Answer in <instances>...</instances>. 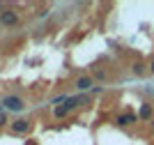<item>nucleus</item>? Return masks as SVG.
I'll return each instance as SVG.
<instances>
[{"instance_id":"1","label":"nucleus","mask_w":154,"mask_h":145,"mask_svg":"<svg viewBox=\"0 0 154 145\" xmlns=\"http://www.w3.org/2000/svg\"><path fill=\"white\" fill-rule=\"evenodd\" d=\"M2 108L7 113H21V111H26V99L19 95H5L2 97Z\"/></svg>"},{"instance_id":"2","label":"nucleus","mask_w":154,"mask_h":145,"mask_svg":"<svg viewBox=\"0 0 154 145\" xmlns=\"http://www.w3.org/2000/svg\"><path fill=\"white\" fill-rule=\"evenodd\" d=\"M30 129H32V122L26 120V118H16V120L9 122V131L16 134V136H26Z\"/></svg>"},{"instance_id":"3","label":"nucleus","mask_w":154,"mask_h":145,"mask_svg":"<svg viewBox=\"0 0 154 145\" xmlns=\"http://www.w3.org/2000/svg\"><path fill=\"white\" fill-rule=\"evenodd\" d=\"M19 12L12 7H5V12L0 14V25H5V28H14V25H19Z\"/></svg>"},{"instance_id":"4","label":"nucleus","mask_w":154,"mask_h":145,"mask_svg":"<svg viewBox=\"0 0 154 145\" xmlns=\"http://www.w3.org/2000/svg\"><path fill=\"white\" fill-rule=\"evenodd\" d=\"M138 122V113H120L115 118V125L117 127H131Z\"/></svg>"},{"instance_id":"5","label":"nucleus","mask_w":154,"mask_h":145,"mask_svg":"<svg viewBox=\"0 0 154 145\" xmlns=\"http://www.w3.org/2000/svg\"><path fill=\"white\" fill-rule=\"evenodd\" d=\"M138 120H145V122L154 120V106L149 104V101H145V104L140 106V111H138Z\"/></svg>"},{"instance_id":"6","label":"nucleus","mask_w":154,"mask_h":145,"mask_svg":"<svg viewBox=\"0 0 154 145\" xmlns=\"http://www.w3.org/2000/svg\"><path fill=\"white\" fill-rule=\"evenodd\" d=\"M76 88L81 90V92H88V90L92 88V78L90 76H81V78L76 81Z\"/></svg>"},{"instance_id":"7","label":"nucleus","mask_w":154,"mask_h":145,"mask_svg":"<svg viewBox=\"0 0 154 145\" xmlns=\"http://www.w3.org/2000/svg\"><path fill=\"white\" fill-rule=\"evenodd\" d=\"M69 111H71V108L67 106V104H62V106H55V111H53V115H55V118H58V120H60V118H64V115H69Z\"/></svg>"},{"instance_id":"8","label":"nucleus","mask_w":154,"mask_h":145,"mask_svg":"<svg viewBox=\"0 0 154 145\" xmlns=\"http://www.w3.org/2000/svg\"><path fill=\"white\" fill-rule=\"evenodd\" d=\"M134 74H136V76H143V74H145V67H143L140 62H136V65H134Z\"/></svg>"},{"instance_id":"9","label":"nucleus","mask_w":154,"mask_h":145,"mask_svg":"<svg viewBox=\"0 0 154 145\" xmlns=\"http://www.w3.org/2000/svg\"><path fill=\"white\" fill-rule=\"evenodd\" d=\"M7 122H9L7 120V111H2V113H0V127H5Z\"/></svg>"},{"instance_id":"10","label":"nucleus","mask_w":154,"mask_h":145,"mask_svg":"<svg viewBox=\"0 0 154 145\" xmlns=\"http://www.w3.org/2000/svg\"><path fill=\"white\" fill-rule=\"evenodd\" d=\"M149 71L154 74V58H152V62H149Z\"/></svg>"},{"instance_id":"11","label":"nucleus","mask_w":154,"mask_h":145,"mask_svg":"<svg viewBox=\"0 0 154 145\" xmlns=\"http://www.w3.org/2000/svg\"><path fill=\"white\" fill-rule=\"evenodd\" d=\"M2 12H5V5H2V2H0V14H2Z\"/></svg>"},{"instance_id":"12","label":"nucleus","mask_w":154,"mask_h":145,"mask_svg":"<svg viewBox=\"0 0 154 145\" xmlns=\"http://www.w3.org/2000/svg\"><path fill=\"white\" fill-rule=\"evenodd\" d=\"M152 129H154V120H152Z\"/></svg>"}]
</instances>
